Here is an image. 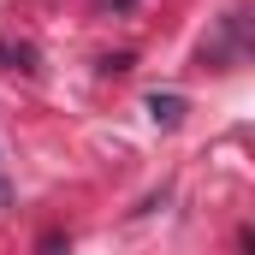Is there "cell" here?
<instances>
[{
	"mask_svg": "<svg viewBox=\"0 0 255 255\" xmlns=\"http://www.w3.org/2000/svg\"><path fill=\"white\" fill-rule=\"evenodd\" d=\"M148 119L172 130L178 119H184V95H148Z\"/></svg>",
	"mask_w": 255,
	"mask_h": 255,
	"instance_id": "obj_1",
	"label": "cell"
},
{
	"mask_svg": "<svg viewBox=\"0 0 255 255\" xmlns=\"http://www.w3.org/2000/svg\"><path fill=\"white\" fill-rule=\"evenodd\" d=\"M0 202H6V178H0Z\"/></svg>",
	"mask_w": 255,
	"mask_h": 255,
	"instance_id": "obj_2",
	"label": "cell"
}]
</instances>
